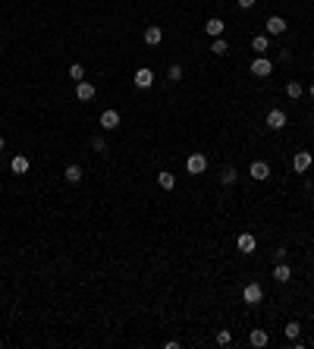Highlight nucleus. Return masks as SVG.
Here are the masks:
<instances>
[{"mask_svg": "<svg viewBox=\"0 0 314 349\" xmlns=\"http://www.w3.org/2000/svg\"><path fill=\"white\" fill-rule=\"evenodd\" d=\"M248 69H251V76H258V79H267V76L273 73V63L267 60L264 54H258V57L251 60V66H248Z\"/></svg>", "mask_w": 314, "mask_h": 349, "instance_id": "1", "label": "nucleus"}, {"mask_svg": "<svg viewBox=\"0 0 314 349\" xmlns=\"http://www.w3.org/2000/svg\"><path fill=\"white\" fill-rule=\"evenodd\" d=\"M185 170H189L192 177H201V173L207 170V157L201 154V151H195V154H189V160H185Z\"/></svg>", "mask_w": 314, "mask_h": 349, "instance_id": "2", "label": "nucleus"}, {"mask_svg": "<svg viewBox=\"0 0 314 349\" xmlns=\"http://www.w3.org/2000/svg\"><path fill=\"white\" fill-rule=\"evenodd\" d=\"M242 299H245L248 305H261V299H264L261 283H245V289H242Z\"/></svg>", "mask_w": 314, "mask_h": 349, "instance_id": "3", "label": "nucleus"}, {"mask_svg": "<svg viewBox=\"0 0 314 349\" xmlns=\"http://www.w3.org/2000/svg\"><path fill=\"white\" fill-rule=\"evenodd\" d=\"M248 173H251V180L264 183V180H270V164H267V160H251Z\"/></svg>", "mask_w": 314, "mask_h": 349, "instance_id": "4", "label": "nucleus"}, {"mask_svg": "<svg viewBox=\"0 0 314 349\" xmlns=\"http://www.w3.org/2000/svg\"><path fill=\"white\" fill-rule=\"evenodd\" d=\"M264 123H267V129H273V132H276V129H283V126H286V113H283L280 107H273L270 113H267V120H264Z\"/></svg>", "mask_w": 314, "mask_h": 349, "instance_id": "5", "label": "nucleus"}, {"mask_svg": "<svg viewBox=\"0 0 314 349\" xmlns=\"http://www.w3.org/2000/svg\"><path fill=\"white\" fill-rule=\"evenodd\" d=\"M311 164H314V157L308 154V151H298V154L292 157V170H295V173H308Z\"/></svg>", "mask_w": 314, "mask_h": 349, "instance_id": "6", "label": "nucleus"}, {"mask_svg": "<svg viewBox=\"0 0 314 349\" xmlns=\"http://www.w3.org/2000/svg\"><path fill=\"white\" fill-rule=\"evenodd\" d=\"M223 29H226V22L220 19V16H211V19L204 22V32L211 35V38H223Z\"/></svg>", "mask_w": 314, "mask_h": 349, "instance_id": "7", "label": "nucleus"}, {"mask_svg": "<svg viewBox=\"0 0 314 349\" xmlns=\"http://www.w3.org/2000/svg\"><path fill=\"white\" fill-rule=\"evenodd\" d=\"M236 249H239L242 255H251L254 249H258V239H254V236H251V233H242V236L236 239Z\"/></svg>", "mask_w": 314, "mask_h": 349, "instance_id": "8", "label": "nucleus"}, {"mask_svg": "<svg viewBox=\"0 0 314 349\" xmlns=\"http://www.w3.org/2000/svg\"><path fill=\"white\" fill-rule=\"evenodd\" d=\"M264 29H267V35L273 38V35H283L289 26H286V19H283V16H270V19L264 22Z\"/></svg>", "mask_w": 314, "mask_h": 349, "instance_id": "9", "label": "nucleus"}, {"mask_svg": "<svg viewBox=\"0 0 314 349\" xmlns=\"http://www.w3.org/2000/svg\"><path fill=\"white\" fill-rule=\"evenodd\" d=\"M101 126H104L107 132L120 129V110H104V113H101Z\"/></svg>", "mask_w": 314, "mask_h": 349, "instance_id": "10", "label": "nucleus"}, {"mask_svg": "<svg viewBox=\"0 0 314 349\" xmlns=\"http://www.w3.org/2000/svg\"><path fill=\"white\" fill-rule=\"evenodd\" d=\"M135 85L138 88H151V85H154V73H151V69L148 66H142V69H135Z\"/></svg>", "mask_w": 314, "mask_h": 349, "instance_id": "11", "label": "nucleus"}, {"mask_svg": "<svg viewBox=\"0 0 314 349\" xmlns=\"http://www.w3.org/2000/svg\"><path fill=\"white\" fill-rule=\"evenodd\" d=\"M95 95H98V88L91 85V82H85V79H82V82H76V98L79 101H91Z\"/></svg>", "mask_w": 314, "mask_h": 349, "instance_id": "12", "label": "nucleus"}, {"mask_svg": "<svg viewBox=\"0 0 314 349\" xmlns=\"http://www.w3.org/2000/svg\"><path fill=\"white\" fill-rule=\"evenodd\" d=\"M273 280H276V283H289V280H292V271H289L286 261H276V264H273Z\"/></svg>", "mask_w": 314, "mask_h": 349, "instance_id": "13", "label": "nucleus"}, {"mask_svg": "<svg viewBox=\"0 0 314 349\" xmlns=\"http://www.w3.org/2000/svg\"><path fill=\"white\" fill-rule=\"evenodd\" d=\"M160 41H164V29H160V26H148V29H145V44L157 48Z\"/></svg>", "mask_w": 314, "mask_h": 349, "instance_id": "14", "label": "nucleus"}, {"mask_svg": "<svg viewBox=\"0 0 314 349\" xmlns=\"http://www.w3.org/2000/svg\"><path fill=\"white\" fill-rule=\"evenodd\" d=\"M248 343H251L254 349H264L267 343H270V336H267V330H261V327H254V330L248 333Z\"/></svg>", "mask_w": 314, "mask_h": 349, "instance_id": "15", "label": "nucleus"}, {"mask_svg": "<svg viewBox=\"0 0 314 349\" xmlns=\"http://www.w3.org/2000/svg\"><path fill=\"white\" fill-rule=\"evenodd\" d=\"M29 167H32V164H29V157H26V154H16L13 160H10V170H13L16 177H22V173H29Z\"/></svg>", "mask_w": 314, "mask_h": 349, "instance_id": "16", "label": "nucleus"}, {"mask_svg": "<svg viewBox=\"0 0 314 349\" xmlns=\"http://www.w3.org/2000/svg\"><path fill=\"white\" fill-rule=\"evenodd\" d=\"M63 180L73 183V186H79V183H82V167H79V164H69V167L63 170Z\"/></svg>", "mask_w": 314, "mask_h": 349, "instance_id": "17", "label": "nucleus"}, {"mask_svg": "<svg viewBox=\"0 0 314 349\" xmlns=\"http://www.w3.org/2000/svg\"><path fill=\"white\" fill-rule=\"evenodd\" d=\"M157 186H160L164 192H170L173 186H176V177H173L170 170H160V173H157Z\"/></svg>", "mask_w": 314, "mask_h": 349, "instance_id": "18", "label": "nucleus"}, {"mask_svg": "<svg viewBox=\"0 0 314 349\" xmlns=\"http://www.w3.org/2000/svg\"><path fill=\"white\" fill-rule=\"evenodd\" d=\"M267 48H270V35H254V38H251V51H258V54H264Z\"/></svg>", "mask_w": 314, "mask_h": 349, "instance_id": "19", "label": "nucleus"}, {"mask_svg": "<svg viewBox=\"0 0 314 349\" xmlns=\"http://www.w3.org/2000/svg\"><path fill=\"white\" fill-rule=\"evenodd\" d=\"M301 95H305V88H301V82H289V85H286V98H292V101H298Z\"/></svg>", "mask_w": 314, "mask_h": 349, "instance_id": "20", "label": "nucleus"}, {"mask_svg": "<svg viewBox=\"0 0 314 349\" xmlns=\"http://www.w3.org/2000/svg\"><path fill=\"white\" fill-rule=\"evenodd\" d=\"M283 333L289 336V340H298V333H301V324H298V321H289L286 327H283Z\"/></svg>", "mask_w": 314, "mask_h": 349, "instance_id": "21", "label": "nucleus"}, {"mask_svg": "<svg viewBox=\"0 0 314 349\" xmlns=\"http://www.w3.org/2000/svg\"><path fill=\"white\" fill-rule=\"evenodd\" d=\"M226 51H229V44H226L223 38H214V41H211V54H217V57H223Z\"/></svg>", "mask_w": 314, "mask_h": 349, "instance_id": "22", "label": "nucleus"}, {"mask_svg": "<svg viewBox=\"0 0 314 349\" xmlns=\"http://www.w3.org/2000/svg\"><path fill=\"white\" fill-rule=\"evenodd\" d=\"M69 79L82 82V79H85V66H82V63H73V66H69Z\"/></svg>", "mask_w": 314, "mask_h": 349, "instance_id": "23", "label": "nucleus"}, {"mask_svg": "<svg viewBox=\"0 0 314 349\" xmlns=\"http://www.w3.org/2000/svg\"><path fill=\"white\" fill-rule=\"evenodd\" d=\"M236 177H239V173H236V167H229V170H223V173H220V183H223V186H232V183H236Z\"/></svg>", "mask_w": 314, "mask_h": 349, "instance_id": "24", "label": "nucleus"}, {"mask_svg": "<svg viewBox=\"0 0 314 349\" xmlns=\"http://www.w3.org/2000/svg\"><path fill=\"white\" fill-rule=\"evenodd\" d=\"M167 79H170V82H179V79H182V66H179V63H173V66L167 69Z\"/></svg>", "mask_w": 314, "mask_h": 349, "instance_id": "25", "label": "nucleus"}, {"mask_svg": "<svg viewBox=\"0 0 314 349\" xmlns=\"http://www.w3.org/2000/svg\"><path fill=\"white\" fill-rule=\"evenodd\" d=\"M91 148H95L98 154H107V142H104L101 135H95V138H91Z\"/></svg>", "mask_w": 314, "mask_h": 349, "instance_id": "26", "label": "nucleus"}, {"mask_svg": "<svg viewBox=\"0 0 314 349\" xmlns=\"http://www.w3.org/2000/svg\"><path fill=\"white\" fill-rule=\"evenodd\" d=\"M232 343V330H220L217 333V346H229Z\"/></svg>", "mask_w": 314, "mask_h": 349, "instance_id": "27", "label": "nucleus"}, {"mask_svg": "<svg viewBox=\"0 0 314 349\" xmlns=\"http://www.w3.org/2000/svg\"><path fill=\"white\" fill-rule=\"evenodd\" d=\"M286 255H289L286 249H276V252H273V261H286Z\"/></svg>", "mask_w": 314, "mask_h": 349, "instance_id": "28", "label": "nucleus"}, {"mask_svg": "<svg viewBox=\"0 0 314 349\" xmlns=\"http://www.w3.org/2000/svg\"><path fill=\"white\" fill-rule=\"evenodd\" d=\"M236 4H239V7H242V10H251V7H254V4H258V0H236Z\"/></svg>", "mask_w": 314, "mask_h": 349, "instance_id": "29", "label": "nucleus"}, {"mask_svg": "<svg viewBox=\"0 0 314 349\" xmlns=\"http://www.w3.org/2000/svg\"><path fill=\"white\" fill-rule=\"evenodd\" d=\"M308 95H311V101H314V82H311V88H308Z\"/></svg>", "mask_w": 314, "mask_h": 349, "instance_id": "30", "label": "nucleus"}, {"mask_svg": "<svg viewBox=\"0 0 314 349\" xmlns=\"http://www.w3.org/2000/svg\"><path fill=\"white\" fill-rule=\"evenodd\" d=\"M0 151H4V135H0Z\"/></svg>", "mask_w": 314, "mask_h": 349, "instance_id": "31", "label": "nucleus"}, {"mask_svg": "<svg viewBox=\"0 0 314 349\" xmlns=\"http://www.w3.org/2000/svg\"><path fill=\"white\" fill-rule=\"evenodd\" d=\"M0 51H4V44H0Z\"/></svg>", "mask_w": 314, "mask_h": 349, "instance_id": "32", "label": "nucleus"}]
</instances>
